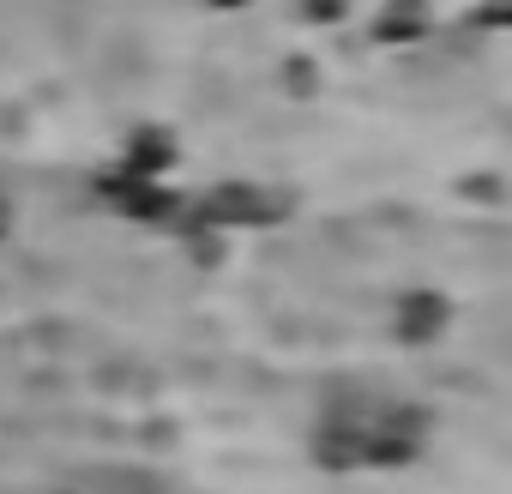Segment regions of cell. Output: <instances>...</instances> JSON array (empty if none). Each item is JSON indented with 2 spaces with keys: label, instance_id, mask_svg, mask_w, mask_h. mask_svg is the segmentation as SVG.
Segmentation results:
<instances>
[{
  "label": "cell",
  "instance_id": "cell-1",
  "mask_svg": "<svg viewBox=\"0 0 512 494\" xmlns=\"http://www.w3.org/2000/svg\"><path fill=\"white\" fill-rule=\"evenodd\" d=\"M97 199L127 217V223H145V229H169L181 217V193L169 181H145V175H127V169H109L97 175Z\"/></svg>",
  "mask_w": 512,
  "mask_h": 494
},
{
  "label": "cell",
  "instance_id": "cell-2",
  "mask_svg": "<svg viewBox=\"0 0 512 494\" xmlns=\"http://www.w3.org/2000/svg\"><path fill=\"white\" fill-rule=\"evenodd\" d=\"M272 217H278V193L253 187V181H229L199 199V223H211V229H266Z\"/></svg>",
  "mask_w": 512,
  "mask_h": 494
},
{
  "label": "cell",
  "instance_id": "cell-3",
  "mask_svg": "<svg viewBox=\"0 0 512 494\" xmlns=\"http://www.w3.org/2000/svg\"><path fill=\"white\" fill-rule=\"evenodd\" d=\"M175 163H181V139H175L169 127H133V133L121 139V157H115V169L145 175V181H169Z\"/></svg>",
  "mask_w": 512,
  "mask_h": 494
},
{
  "label": "cell",
  "instance_id": "cell-4",
  "mask_svg": "<svg viewBox=\"0 0 512 494\" xmlns=\"http://www.w3.org/2000/svg\"><path fill=\"white\" fill-rule=\"evenodd\" d=\"M446 320H452V308H446L434 290H410V296L398 302V338H404V344H434V338L446 332Z\"/></svg>",
  "mask_w": 512,
  "mask_h": 494
},
{
  "label": "cell",
  "instance_id": "cell-5",
  "mask_svg": "<svg viewBox=\"0 0 512 494\" xmlns=\"http://www.w3.org/2000/svg\"><path fill=\"white\" fill-rule=\"evenodd\" d=\"M422 31H428V0H386L380 19L368 25V37L386 43V49H404V43H416Z\"/></svg>",
  "mask_w": 512,
  "mask_h": 494
},
{
  "label": "cell",
  "instance_id": "cell-6",
  "mask_svg": "<svg viewBox=\"0 0 512 494\" xmlns=\"http://www.w3.org/2000/svg\"><path fill=\"white\" fill-rule=\"evenodd\" d=\"M350 13V0H302V19L308 25H338Z\"/></svg>",
  "mask_w": 512,
  "mask_h": 494
},
{
  "label": "cell",
  "instance_id": "cell-7",
  "mask_svg": "<svg viewBox=\"0 0 512 494\" xmlns=\"http://www.w3.org/2000/svg\"><path fill=\"white\" fill-rule=\"evenodd\" d=\"M205 7H217V13H241L247 0H205Z\"/></svg>",
  "mask_w": 512,
  "mask_h": 494
},
{
  "label": "cell",
  "instance_id": "cell-8",
  "mask_svg": "<svg viewBox=\"0 0 512 494\" xmlns=\"http://www.w3.org/2000/svg\"><path fill=\"white\" fill-rule=\"evenodd\" d=\"M0 235H7V199H0Z\"/></svg>",
  "mask_w": 512,
  "mask_h": 494
}]
</instances>
